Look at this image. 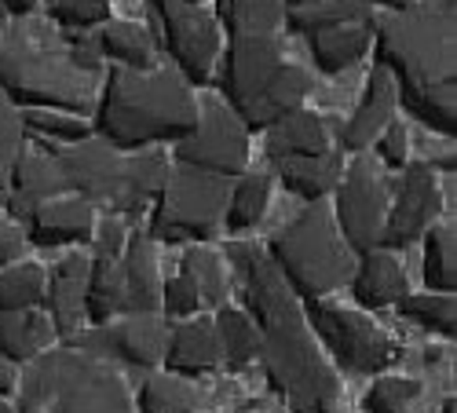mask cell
<instances>
[{
  "instance_id": "obj_1",
  "label": "cell",
  "mask_w": 457,
  "mask_h": 413,
  "mask_svg": "<svg viewBox=\"0 0 457 413\" xmlns=\"http://www.w3.org/2000/svg\"><path fill=\"white\" fill-rule=\"evenodd\" d=\"M227 252L245 282L249 308L260 322V359L271 388L293 413H333L340 384L312 341L296 296L275 271L271 256L253 242H235Z\"/></svg>"
},
{
  "instance_id": "obj_2",
  "label": "cell",
  "mask_w": 457,
  "mask_h": 413,
  "mask_svg": "<svg viewBox=\"0 0 457 413\" xmlns=\"http://www.w3.org/2000/svg\"><path fill=\"white\" fill-rule=\"evenodd\" d=\"M96 128L118 150L183 139L198 128V99L169 70H110Z\"/></svg>"
},
{
  "instance_id": "obj_3",
  "label": "cell",
  "mask_w": 457,
  "mask_h": 413,
  "mask_svg": "<svg viewBox=\"0 0 457 413\" xmlns=\"http://www.w3.org/2000/svg\"><path fill=\"white\" fill-rule=\"evenodd\" d=\"M377 66L395 78V95L453 92V8H403L373 19Z\"/></svg>"
},
{
  "instance_id": "obj_4",
  "label": "cell",
  "mask_w": 457,
  "mask_h": 413,
  "mask_svg": "<svg viewBox=\"0 0 457 413\" xmlns=\"http://www.w3.org/2000/svg\"><path fill=\"white\" fill-rule=\"evenodd\" d=\"M0 92L26 110H62L85 118L96 106V78L70 62L66 48L15 29L0 37Z\"/></svg>"
},
{
  "instance_id": "obj_5",
  "label": "cell",
  "mask_w": 457,
  "mask_h": 413,
  "mask_svg": "<svg viewBox=\"0 0 457 413\" xmlns=\"http://www.w3.org/2000/svg\"><path fill=\"white\" fill-rule=\"evenodd\" d=\"M15 413H132V399L110 366L70 344L26 362Z\"/></svg>"
},
{
  "instance_id": "obj_6",
  "label": "cell",
  "mask_w": 457,
  "mask_h": 413,
  "mask_svg": "<svg viewBox=\"0 0 457 413\" xmlns=\"http://www.w3.org/2000/svg\"><path fill=\"white\" fill-rule=\"evenodd\" d=\"M271 264L293 289V296L303 300H319L352 282V256L340 245V235L333 231V212L322 202L303 209L275 235Z\"/></svg>"
},
{
  "instance_id": "obj_7",
  "label": "cell",
  "mask_w": 457,
  "mask_h": 413,
  "mask_svg": "<svg viewBox=\"0 0 457 413\" xmlns=\"http://www.w3.org/2000/svg\"><path fill=\"white\" fill-rule=\"evenodd\" d=\"M158 311V256L143 235H132L113 264H92L85 318L96 326L121 315H154Z\"/></svg>"
},
{
  "instance_id": "obj_8",
  "label": "cell",
  "mask_w": 457,
  "mask_h": 413,
  "mask_svg": "<svg viewBox=\"0 0 457 413\" xmlns=\"http://www.w3.org/2000/svg\"><path fill=\"white\" fill-rule=\"evenodd\" d=\"M223 176H209L198 169H172L165 186L154 198V238L162 242H202L216 235V223L227 209Z\"/></svg>"
},
{
  "instance_id": "obj_9",
  "label": "cell",
  "mask_w": 457,
  "mask_h": 413,
  "mask_svg": "<svg viewBox=\"0 0 457 413\" xmlns=\"http://www.w3.org/2000/svg\"><path fill=\"white\" fill-rule=\"evenodd\" d=\"M55 161L66 179V194L85 198L92 209L103 205L110 212H129V158L113 143L85 136L66 143Z\"/></svg>"
},
{
  "instance_id": "obj_10",
  "label": "cell",
  "mask_w": 457,
  "mask_h": 413,
  "mask_svg": "<svg viewBox=\"0 0 457 413\" xmlns=\"http://www.w3.org/2000/svg\"><path fill=\"white\" fill-rule=\"evenodd\" d=\"M176 161L209 176H242L249 161V128L231 106L205 103L198 106V128L176 139Z\"/></svg>"
},
{
  "instance_id": "obj_11",
  "label": "cell",
  "mask_w": 457,
  "mask_h": 413,
  "mask_svg": "<svg viewBox=\"0 0 457 413\" xmlns=\"http://www.w3.org/2000/svg\"><path fill=\"white\" fill-rule=\"evenodd\" d=\"M146 4H150V19L162 29L169 55L179 62L183 78L205 85L220 55L216 19L205 15L198 4H187V0H146Z\"/></svg>"
},
{
  "instance_id": "obj_12",
  "label": "cell",
  "mask_w": 457,
  "mask_h": 413,
  "mask_svg": "<svg viewBox=\"0 0 457 413\" xmlns=\"http://www.w3.org/2000/svg\"><path fill=\"white\" fill-rule=\"evenodd\" d=\"M308 322L322 336V344L333 351V359L345 369H352V373H380L395 359V344L370 318H362L359 311L312 300L308 304Z\"/></svg>"
},
{
  "instance_id": "obj_13",
  "label": "cell",
  "mask_w": 457,
  "mask_h": 413,
  "mask_svg": "<svg viewBox=\"0 0 457 413\" xmlns=\"http://www.w3.org/2000/svg\"><path fill=\"white\" fill-rule=\"evenodd\" d=\"M337 223L340 238L355 252H370L385 238L388 223V191L370 161H355L345 179H337Z\"/></svg>"
},
{
  "instance_id": "obj_14",
  "label": "cell",
  "mask_w": 457,
  "mask_h": 413,
  "mask_svg": "<svg viewBox=\"0 0 457 413\" xmlns=\"http://www.w3.org/2000/svg\"><path fill=\"white\" fill-rule=\"evenodd\" d=\"M165 326L158 315H121L96 326L92 333H73L70 344L88 355H118L129 366H158L165 355Z\"/></svg>"
},
{
  "instance_id": "obj_15",
  "label": "cell",
  "mask_w": 457,
  "mask_h": 413,
  "mask_svg": "<svg viewBox=\"0 0 457 413\" xmlns=\"http://www.w3.org/2000/svg\"><path fill=\"white\" fill-rule=\"evenodd\" d=\"M282 66V45L275 41V33L268 37H235L227 48L223 62V92L231 110L242 118L245 110L256 103L263 85L271 81V73Z\"/></svg>"
},
{
  "instance_id": "obj_16",
  "label": "cell",
  "mask_w": 457,
  "mask_h": 413,
  "mask_svg": "<svg viewBox=\"0 0 457 413\" xmlns=\"http://www.w3.org/2000/svg\"><path fill=\"white\" fill-rule=\"evenodd\" d=\"M439 209H443V198H439L436 172L428 165H406L403 183H399V194H395V205L388 209L385 238H380V242L399 245V249L417 242L432 227V219L439 216Z\"/></svg>"
},
{
  "instance_id": "obj_17",
  "label": "cell",
  "mask_w": 457,
  "mask_h": 413,
  "mask_svg": "<svg viewBox=\"0 0 457 413\" xmlns=\"http://www.w3.org/2000/svg\"><path fill=\"white\" fill-rule=\"evenodd\" d=\"M315 81H312V73L296 66V62H286L271 73V81L263 85V92L256 95V103L242 114V125L253 128V132H268L271 125H278L282 118L296 114V110L303 106V99L312 95Z\"/></svg>"
},
{
  "instance_id": "obj_18",
  "label": "cell",
  "mask_w": 457,
  "mask_h": 413,
  "mask_svg": "<svg viewBox=\"0 0 457 413\" xmlns=\"http://www.w3.org/2000/svg\"><path fill=\"white\" fill-rule=\"evenodd\" d=\"M29 238L37 245H73V242H88L96 231V209L78 198V194H62L45 205H37L29 216Z\"/></svg>"
},
{
  "instance_id": "obj_19",
  "label": "cell",
  "mask_w": 457,
  "mask_h": 413,
  "mask_svg": "<svg viewBox=\"0 0 457 413\" xmlns=\"http://www.w3.org/2000/svg\"><path fill=\"white\" fill-rule=\"evenodd\" d=\"M392 114H395V78H392L385 66H373L366 95H362L359 110L352 114V121L345 125V136H340L345 150H352V154H362V150H370L377 143V136L388 128Z\"/></svg>"
},
{
  "instance_id": "obj_20",
  "label": "cell",
  "mask_w": 457,
  "mask_h": 413,
  "mask_svg": "<svg viewBox=\"0 0 457 413\" xmlns=\"http://www.w3.org/2000/svg\"><path fill=\"white\" fill-rule=\"evenodd\" d=\"M66 194V179L59 172L55 154H37V150H22V158L12 172V191L4 198V205L15 216H29L37 205H45L52 198Z\"/></svg>"
},
{
  "instance_id": "obj_21",
  "label": "cell",
  "mask_w": 457,
  "mask_h": 413,
  "mask_svg": "<svg viewBox=\"0 0 457 413\" xmlns=\"http://www.w3.org/2000/svg\"><path fill=\"white\" fill-rule=\"evenodd\" d=\"M88 260L85 256H70L55 268L52 282H45L48 293V308H52V326L55 336H70L81 333L85 322V296H88Z\"/></svg>"
},
{
  "instance_id": "obj_22",
  "label": "cell",
  "mask_w": 457,
  "mask_h": 413,
  "mask_svg": "<svg viewBox=\"0 0 457 413\" xmlns=\"http://www.w3.org/2000/svg\"><path fill=\"white\" fill-rule=\"evenodd\" d=\"M352 293L362 308L380 311V308H392L406 296V271L403 264L385 252V249H370L362 252V264L352 275Z\"/></svg>"
},
{
  "instance_id": "obj_23",
  "label": "cell",
  "mask_w": 457,
  "mask_h": 413,
  "mask_svg": "<svg viewBox=\"0 0 457 413\" xmlns=\"http://www.w3.org/2000/svg\"><path fill=\"white\" fill-rule=\"evenodd\" d=\"M172 373H183V377H195V373H205L212 369L223 351H220V336H216V322L209 318H195V322H187L172 329V336L165 341V355Z\"/></svg>"
},
{
  "instance_id": "obj_24",
  "label": "cell",
  "mask_w": 457,
  "mask_h": 413,
  "mask_svg": "<svg viewBox=\"0 0 457 413\" xmlns=\"http://www.w3.org/2000/svg\"><path fill=\"white\" fill-rule=\"evenodd\" d=\"M308 41H312V55H315L322 73H345L373 45V15H362V19H352V22L308 33Z\"/></svg>"
},
{
  "instance_id": "obj_25",
  "label": "cell",
  "mask_w": 457,
  "mask_h": 413,
  "mask_svg": "<svg viewBox=\"0 0 457 413\" xmlns=\"http://www.w3.org/2000/svg\"><path fill=\"white\" fill-rule=\"evenodd\" d=\"M55 341V326L48 315L29 311H0V359L26 366Z\"/></svg>"
},
{
  "instance_id": "obj_26",
  "label": "cell",
  "mask_w": 457,
  "mask_h": 413,
  "mask_svg": "<svg viewBox=\"0 0 457 413\" xmlns=\"http://www.w3.org/2000/svg\"><path fill=\"white\" fill-rule=\"evenodd\" d=\"M329 150V132L319 114H296L282 118L278 125L268 128V161L275 158H315Z\"/></svg>"
},
{
  "instance_id": "obj_27",
  "label": "cell",
  "mask_w": 457,
  "mask_h": 413,
  "mask_svg": "<svg viewBox=\"0 0 457 413\" xmlns=\"http://www.w3.org/2000/svg\"><path fill=\"white\" fill-rule=\"evenodd\" d=\"M271 165H275L286 191L308 198V202H322L326 194H333V186L340 179V158L333 150L315 154V158H275Z\"/></svg>"
},
{
  "instance_id": "obj_28",
  "label": "cell",
  "mask_w": 457,
  "mask_h": 413,
  "mask_svg": "<svg viewBox=\"0 0 457 413\" xmlns=\"http://www.w3.org/2000/svg\"><path fill=\"white\" fill-rule=\"evenodd\" d=\"M268 198H271V176L268 172H242V179L231 186V194H227V227L235 235H245L253 231L256 223L263 219V209H268Z\"/></svg>"
},
{
  "instance_id": "obj_29",
  "label": "cell",
  "mask_w": 457,
  "mask_h": 413,
  "mask_svg": "<svg viewBox=\"0 0 457 413\" xmlns=\"http://www.w3.org/2000/svg\"><path fill=\"white\" fill-rule=\"evenodd\" d=\"M216 336H220V351L231 369H245L253 359H260V329L253 318L238 308H220L216 315Z\"/></svg>"
},
{
  "instance_id": "obj_30",
  "label": "cell",
  "mask_w": 457,
  "mask_h": 413,
  "mask_svg": "<svg viewBox=\"0 0 457 413\" xmlns=\"http://www.w3.org/2000/svg\"><path fill=\"white\" fill-rule=\"evenodd\" d=\"M99 48L125 62V70H150L154 66V41L143 26L132 22H106V29L99 33Z\"/></svg>"
},
{
  "instance_id": "obj_31",
  "label": "cell",
  "mask_w": 457,
  "mask_h": 413,
  "mask_svg": "<svg viewBox=\"0 0 457 413\" xmlns=\"http://www.w3.org/2000/svg\"><path fill=\"white\" fill-rule=\"evenodd\" d=\"M223 22L235 37H268L286 22L282 0H227Z\"/></svg>"
},
{
  "instance_id": "obj_32",
  "label": "cell",
  "mask_w": 457,
  "mask_h": 413,
  "mask_svg": "<svg viewBox=\"0 0 457 413\" xmlns=\"http://www.w3.org/2000/svg\"><path fill=\"white\" fill-rule=\"evenodd\" d=\"M45 300V271L37 264H8L0 271V311H29Z\"/></svg>"
},
{
  "instance_id": "obj_33",
  "label": "cell",
  "mask_w": 457,
  "mask_h": 413,
  "mask_svg": "<svg viewBox=\"0 0 457 413\" xmlns=\"http://www.w3.org/2000/svg\"><path fill=\"white\" fill-rule=\"evenodd\" d=\"M202 402L198 388L179 377H150L139 388V413H190Z\"/></svg>"
},
{
  "instance_id": "obj_34",
  "label": "cell",
  "mask_w": 457,
  "mask_h": 413,
  "mask_svg": "<svg viewBox=\"0 0 457 413\" xmlns=\"http://www.w3.org/2000/svg\"><path fill=\"white\" fill-rule=\"evenodd\" d=\"M362 15H370V8L359 4V0H315V4H308V8L286 12V22H289L293 33H319V29L352 22V19H362Z\"/></svg>"
},
{
  "instance_id": "obj_35",
  "label": "cell",
  "mask_w": 457,
  "mask_h": 413,
  "mask_svg": "<svg viewBox=\"0 0 457 413\" xmlns=\"http://www.w3.org/2000/svg\"><path fill=\"white\" fill-rule=\"evenodd\" d=\"M26 150V128H22V114L15 110V103L0 92V202L12 191V172Z\"/></svg>"
},
{
  "instance_id": "obj_36",
  "label": "cell",
  "mask_w": 457,
  "mask_h": 413,
  "mask_svg": "<svg viewBox=\"0 0 457 413\" xmlns=\"http://www.w3.org/2000/svg\"><path fill=\"white\" fill-rule=\"evenodd\" d=\"M172 165L165 154H139L129 158V216L139 212L150 198H158V191L165 186Z\"/></svg>"
},
{
  "instance_id": "obj_37",
  "label": "cell",
  "mask_w": 457,
  "mask_h": 413,
  "mask_svg": "<svg viewBox=\"0 0 457 413\" xmlns=\"http://www.w3.org/2000/svg\"><path fill=\"white\" fill-rule=\"evenodd\" d=\"M183 271L195 278V285H198V293H202V304L223 308V300H227V275H223V268H220L216 252H209V249H202V245L187 249Z\"/></svg>"
},
{
  "instance_id": "obj_38",
  "label": "cell",
  "mask_w": 457,
  "mask_h": 413,
  "mask_svg": "<svg viewBox=\"0 0 457 413\" xmlns=\"http://www.w3.org/2000/svg\"><path fill=\"white\" fill-rule=\"evenodd\" d=\"M22 128L59 146L88 136V121L78 114H62V110H22Z\"/></svg>"
},
{
  "instance_id": "obj_39",
  "label": "cell",
  "mask_w": 457,
  "mask_h": 413,
  "mask_svg": "<svg viewBox=\"0 0 457 413\" xmlns=\"http://www.w3.org/2000/svg\"><path fill=\"white\" fill-rule=\"evenodd\" d=\"M399 308L410 322L425 326V329H436L443 336H453V296L446 293H417V296H403Z\"/></svg>"
},
{
  "instance_id": "obj_40",
  "label": "cell",
  "mask_w": 457,
  "mask_h": 413,
  "mask_svg": "<svg viewBox=\"0 0 457 413\" xmlns=\"http://www.w3.org/2000/svg\"><path fill=\"white\" fill-rule=\"evenodd\" d=\"M453 227H436L425 238V282L432 293L453 296Z\"/></svg>"
},
{
  "instance_id": "obj_41",
  "label": "cell",
  "mask_w": 457,
  "mask_h": 413,
  "mask_svg": "<svg viewBox=\"0 0 457 413\" xmlns=\"http://www.w3.org/2000/svg\"><path fill=\"white\" fill-rule=\"evenodd\" d=\"M417 395H421V384L410 377H380L370 395H366V413H403Z\"/></svg>"
},
{
  "instance_id": "obj_42",
  "label": "cell",
  "mask_w": 457,
  "mask_h": 413,
  "mask_svg": "<svg viewBox=\"0 0 457 413\" xmlns=\"http://www.w3.org/2000/svg\"><path fill=\"white\" fill-rule=\"evenodd\" d=\"M52 19L66 29H92L110 19L106 0H48Z\"/></svg>"
},
{
  "instance_id": "obj_43",
  "label": "cell",
  "mask_w": 457,
  "mask_h": 413,
  "mask_svg": "<svg viewBox=\"0 0 457 413\" xmlns=\"http://www.w3.org/2000/svg\"><path fill=\"white\" fill-rule=\"evenodd\" d=\"M162 304L172 318H190L198 308H202V293L195 285V278H190L187 271H179L172 282H165V293H162Z\"/></svg>"
},
{
  "instance_id": "obj_44",
  "label": "cell",
  "mask_w": 457,
  "mask_h": 413,
  "mask_svg": "<svg viewBox=\"0 0 457 413\" xmlns=\"http://www.w3.org/2000/svg\"><path fill=\"white\" fill-rule=\"evenodd\" d=\"M92 238H96V264H113L129 242V231L121 227V219H103L92 231Z\"/></svg>"
},
{
  "instance_id": "obj_45",
  "label": "cell",
  "mask_w": 457,
  "mask_h": 413,
  "mask_svg": "<svg viewBox=\"0 0 457 413\" xmlns=\"http://www.w3.org/2000/svg\"><path fill=\"white\" fill-rule=\"evenodd\" d=\"M380 143H377V150H380V161H385L388 169H406V150H410V143H406V128L392 118L388 121V128L377 136Z\"/></svg>"
},
{
  "instance_id": "obj_46",
  "label": "cell",
  "mask_w": 457,
  "mask_h": 413,
  "mask_svg": "<svg viewBox=\"0 0 457 413\" xmlns=\"http://www.w3.org/2000/svg\"><path fill=\"white\" fill-rule=\"evenodd\" d=\"M22 249H26V242H22L19 227H15L12 219L0 216V268H8L12 260H19V256H22Z\"/></svg>"
},
{
  "instance_id": "obj_47",
  "label": "cell",
  "mask_w": 457,
  "mask_h": 413,
  "mask_svg": "<svg viewBox=\"0 0 457 413\" xmlns=\"http://www.w3.org/2000/svg\"><path fill=\"white\" fill-rule=\"evenodd\" d=\"M15 388V366L8 359H0V395H8Z\"/></svg>"
},
{
  "instance_id": "obj_48",
  "label": "cell",
  "mask_w": 457,
  "mask_h": 413,
  "mask_svg": "<svg viewBox=\"0 0 457 413\" xmlns=\"http://www.w3.org/2000/svg\"><path fill=\"white\" fill-rule=\"evenodd\" d=\"M0 4H4L8 15H29L37 4H41V0H0Z\"/></svg>"
},
{
  "instance_id": "obj_49",
  "label": "cell",
  "mask_w": 457,
  "mask_h": 413,
  "mask_svg": "<svg viewBox=\"0 0 457 413\" xmlns=\"http://www.w3.org/2000/svg\"><path fill=\"white\" fill-rule=\"evenodd\" d=\"M359 4H380L385 12H403V8H413V0H359Z\"/></svg>"
},
{
  "instance_id": "obj_50",
  "label": "cell",
  "mask_w": 457,
  "mask_h": 413,
  "mask_svg": "<svg viewBox=\"0 0 457 413\" xmlns=\"http://www.w3.org/2000/svg\"><path fill=\"white\" fill-rule=\"evenodd\" d=\"M308 4H315V0H282V8H289V12L293 8H308Z\"/></svg>"
},
{
  "instance_id": "obj_51",
  "label": "cell",
  "mask_w": 457,
  "mask_h": 413,
  "mask_svg": "<svg viewBox=\"0 0 457 413\" xmlns=\"http://www.w3.org/2000/svg\"><path fill=\"white\" fill-rule=\"evenodd\" d=\"M443 413H457V402H453V395L443 402Z\"/></svg>"
},
{
  "instance_id": "obj_52",
  "label": "cell",
  "mask_w": 457,
  "mask_h": 413,
  "mask_svg": "<svg viewBox=\"0 0 457 413\" xmlns=\"http://www.w3.org/2000/svg\"><path fill=\"white\" fill-rule=\"evenodd\" d=\"M4 26H8V12H4V4H0V33H4Z\"/></svg>"
},
{
  "instance_id": "obj_53",
  "label": "cell",
  "mask_w": 457,
  "mask_h": 413,
  "mask_svg": "<svg viewBox=\"0 0 457 413\" xmlns=\"http://www.w3.org/2000/svg\"><path fill=\"white\" fill-rule=\"evenodd\" d=\"M428 4H436V8H453V0H428Z\"/></svg>"
},
{
  "instance_id": "obj_54",
  "label": "cell",
  "mask_w": 457,
  "mask_h": 413,
  "mask_svg": "<svg viewBox=\"0 0 457 413\" xmlns=\"http://www.w3.org/2000/svg\"><path fill=\"white\" fill-rule=\"evenodd\" d=\"M0 413H15V409H12V406H8L4 399H0Z\"/></svg>"
},
{
  "instance_id": "obj_55",
  "label": "cell",
  "mask_w": 457,
  "mask_h": 413,
  "mask_svg": "<svg viewBox=\"0 0 457 413\" xmlns=\"http://www.w3.org/2000/svg\"><path fill=\"white\" fill-rule=\"evenodd\" d=\"M187 4H202V0H187Z\"/></svg>"
}]
</instances>
